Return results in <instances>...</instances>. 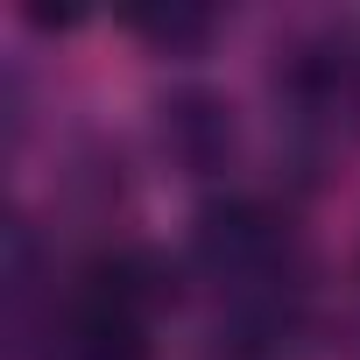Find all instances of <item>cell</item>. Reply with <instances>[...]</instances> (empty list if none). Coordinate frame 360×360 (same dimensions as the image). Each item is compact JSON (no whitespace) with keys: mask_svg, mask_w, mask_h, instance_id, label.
I'll return each mask as SVG.
<instances>
[{"mask_svg":"<svg viewBox=\"0 0 360 360\" xmlns=\"http://www.w3.org/2000/svg\"><path fill=\"white\" fill-rule=\"evenodd\" d=\"M162 269L141 255H99L71 276L57 353L64 360H148V332L162 311Z\"/></svg>","mask_w":360,"mask_h":360,"instance_id":"cell-1","label":"cell"},{"mask_svg":"<svg viewBox=\"0 0 360 360\" xmlns=\"http://www.w3.org/2000/svg\"><path fill=\"white\" fill-rule=\"evenodd\" d=\"M283 92H290L297 120H318V127L360 120V22H339V29L297 43L290 71H283Z\"/></svg>","mask_w":360,"mask_h":360,"instance_id":"cell-2","label":"cell"},{"mask_svg":"<svg viewBox=\"0 0 360 360\" xmlns=\"http://www.w3.org/2000/svg\"><path fill=\"white\" fill-rule=\"evenodd\" d=\"M162 141L205 176V169H219V155H233V120L219 113V99L184 92V99H169V106H162Z\"/></svg>","mask_w":360,"mask_h":360,"instance_id":"cell-3","label":"cell"}]
</instances>
